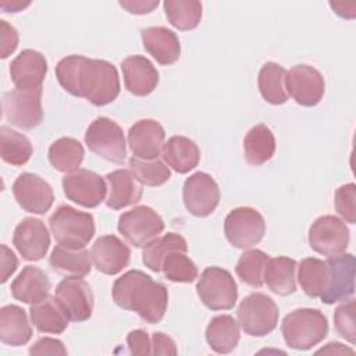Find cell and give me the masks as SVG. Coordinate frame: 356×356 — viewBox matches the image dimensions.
<instances>
[{
    "mask_svg": "<svg viewBox=\"0 0 356 356\" xmlns=\"http://www.w3.org/2000/svg\"><path fill=\"white\" fill-rule=\"evenodd\" d=\"M3 115L11 125L33 129L43 121L42 88L14 89L3 95Z\"/></svg>",
    "mask_w": 356,
    "mask_h": 356,
    "instance_id": "cell-8",
    "label": "cell"
},
{
    "mask_svg": "<svg viewBox=\"0 0 356 356\" xmlns=\"http://www.w3.org/2000/svg\"><path fill=\"white\" fill-rule=\"evenodd\" d=\"M18 46V32L7 21L0 19V57L7 58Z\"/></svg>",
    "mask_w": 356,
    "mask_h": 356,
    "instance_id": "cell-44",
    "label": "cell"
},
{
    "mask_svg": "<svg viewBox=\"0 0 356 356\" xmlns=\"http://www.w3.org/2000/svg\"><path fill=\"white\" fill-rule=\"evenodd\" d=\"M120 6L125 8L129 14L143 15L152 13L157 6V0H121Z\"/></svg>",
    "mask_w": 356,
    "mask_h": 356,
    "instance_id": "cell-48",
    "label": "cell"
},
{
    "mask_svg": "<svg viewBox=\"0 0 356 356\" xmlns=\"http://www.w3.org/2000/svg\"><path fill=\"white\" fill-rule=\"evenodd\" d=\"M335 210L343 221L356 222V185L353 182L339 186L335 192Z\"/></svg>",
    "mask_w": 356,
    "mask_h": 356,
    "instance_id": "cell-43",
    "label": "cell"
},
{
    "mask_svg": "<svg viewBox=\"0 0 356 356\" xmlns=\"http://www.w3.org/2000/svg\"><path fill=\"white\" fill-rule=\"evenodd\" d=\"M47 74L44 56L33 49L22 50L10 64V76L17 89H38Z\"/></svg>",
    "mask_w": 356,
    "mask_h": 356,
    "instance_id": "cell-21",
    "label": "cell"
},
{
    "mask_svg": "<svg viewBox=\"0 0 356 356\" xmlns=\"http://www.w3.org/2000/svg\"><path fill=\"white\" fill-rule=\"evenodd\" d=\"M125 89L134 96H147L159 85V71L145 56H129L121 61Z\"/></svg>",
    "mask_w": 356,
    "mask_h": 356,
    "instance_id": "cell-22",
    "label": "cell"
},
{
    "mask_svg": "<svg viewBox=\"0 0 356 356\" xmlns=\"http://www.w3.org/2000/svg\"><path fill=\"white\" fill-rule=\"evenodd\" d=\"M296 260L285 256L268 259L263 281L271 292L280 296L291 295L296 291Z\"/></svg>",
    "mask_w": 356,
    "mask_h": 356,
    "instance_id": "cell-29",
    "label": "cell"
},
{
    "mask_svg": "<svg viewBox=\"0 0 356 356\" xmlns=\"http://www.w3.org/2000/svg\"><path fill=\"white\" fill-rule=\"evenodd\" d=\"M182 199L191 214L207 217L220 203V189L211 175L197 171L185 179Z\"/></svg>",
    "mask_w": 356,
    "mask_h": 356,
    "instance_id": "cell-16",
    "label": "cell"
},
{
    "mask_svg": "<svg viewBox=\"0 0 356 356\" xmlns=\"http://www.w3.org/2000/svg\"><path fill=\"white\" fill-rule=\"evenodd\" d=\"M286 71L282 65L268 61L263 64L259 72V90L263 99L270 104H284L288 100L285 88Z\"/></svg>",
    "mask_w": 356,
    "mask_h": 356,
    "instance_id": "cell-34",
    "label": "cell"
},
{
    "mask_svg": "<svg viewBox=\"0 0 356 356\" xmlns=\"http://www.w3.org/2000/svg\"><path fill=\"white\" fill-rule=\"evenodd\" d=\"M13 195L17 203L28 213L44 214L54 202V193L49 182L33 172H22L13 184Z\"/></svg>",
    "mask_w": 356,
    "mask_h": 356,
    "instance_id": "cell-17",
    "label": "cell"
},
{
    "mask_svg": "<svg viewBox=\"0 0 356 356\" xmlns=\"http://www.w3.org/2000/svg\"><path fill=\"white\" fill-rule=\"evenodd\" d=\"M107 197L106 206L113 210L136 204L143 195L142 184L135 178L131 170H115L106 175Z\"/></svg>",
    "mask_w": 356,
    "mask_h": 356,
    "instance_id": "cell-23",
    "label": "cell"
},
{
    "mask_svg": "<svg viewBox=\"0 0 356 356\" xmlns=\"http://www.w3.org/2000/svg\"><path fill=\"white\" fill-rule=\"evenodd\" d=\"M177 346L171 337L164 332H154L152 337L153 355H177Z\"/></svg>",
    "mask_w": 356,
    "mask_h": 356,
    "instance_id": "cell-47",
    "label": "cell"
},
{
    "mask_svg": "<svg viewBox=\"0 0 356 356\" xmlns=\"http://www.w3.org/2000/svg\"><path fill=\"white\" fill-rule=\"evenodd\" d=\"M67 349L64 343L60 339L56 338H40L38 339L31 348H29V355H67Z\"/></svg>",
    "mask_w": 356,
    "mask_h": 356,
    "instance_id": "cell-46",
    "label": "cell"
},
{
    "mask_svg": "<svg viewBox=\"0 0 356 356\" xmlns=\"http://www.w3.org/2000/svg\"><path fill=\"white\" fill-rule=\"evenodd\" d=\"M165 131L163 125L150 118L136 121L128 131V145L132 157L140 160L157 159L163 150Z\"/></svg>",
    "mask_w": 356,
    "mask_h": 356,
    "instance_id": "cell-19",
    "label": "cell"
},
{
    "mask_svg": "<svg viewBox=\"0 0 356 356\" xmlns=\"http://www.w3.org/2000/svg\"><path fill=\"white\" fill-rule=\"evenodd\" d=\"M146 51L161 65H171L181 56V44L177 33L164 26H149L140 32Z\"/></svg>",
    "mask_w": 356,
    "mask_h": 356,
    "instance_id": "cell-24",
    "label": "cell"
},
{
    "mask_svg": "<svg viewBox=\"0 0 356 356\" xmlns=\"http://www.w3.org/2000/svg\"><path fill=\"white\" fill-rule=\"evenodd\" d=\"M172 250L188 252V243L182 235L177 232H167L163 236L154 238L153 241L143 246L142 261L149 270L160 273L163 259L167 253Z\"/></svg>",
    "mask_w": 356,
    "mask_h": 356,
    "instance_id": "cell-35",
    "label": "cell"
},
{
    "mask_svg": "<svg viewBox=\"0 0 356 356\" xmlns=\"http://www.w3.org/2000/svg\"><path fill=\"white\" fill-rule=\"evenodd\" d=\"M163 160L178 174H186L200 161L199 146L186 136H171L163 146Z\"/></svg>",
    "mask_w": 356,
    "mask_h": 356,
    "instance_id": "cell-27",
    "label": "cell"
},
{
    "mask_svg": "<svg viewBox=\"0 0 356 356\" xmlns=\"http://www.w3.org/2000/svg\"><path fill=\"white\" fill-rule=\"evenodd\" d=\"M239 338V324L229 314L213 317L206 328V341L216 353L232 352L236 348Z\"/></svg>",
    "mask_w": 356,
    "mask_h": 356,
    "instance_id": "cell-31",
    "label": "cell"
},
{
    "mask_svg": "<svg viewBox=\"0 0 356 356\" xmlns=\"http://www.w3.org/2000/svg\"><path fill=\"white\" fill-rule=\"evenodd\" d=\"M95 267L107 275L121 273L129 263L131 250L125 242L115 235H103L95 241L90 249Z\"/></svg>",
    "mask_w": 356,
    "mask_h": 356,
    "instance_id": "cell-20",
    "label": "cell"
},
{
    "mask_svg": "<svg viewBox=\"0 0 356 356\" xmlns=\"http://www.w3.org/2000/svg\"><path fill=\"white\" fill-rule=\"evenodd\" d=\"M281 332L289 348L307 350L327 337L328 321L318 309H296L284 317Z\"/></svg>",
    "mask_w": 356,
    "mask_h": 356,
    "instance_id": "cell-3",
    "label": "cell"
},
{
    "mask_svg": "<svg viewBox=\"0 0 356 356\" xmlns=\"http://www.w3.org/2000/svg\"><path fill=\"white\" fill-rule=\"evenodd\" d=\"M11 295L14 299L33 305L49 296L50 281L43 270L35 266H25L11 282Z\"/></svg>",
    "mask_w": 356,
    "mask_h": 356,
    "instance_id": "cell-25",
    "label": "cell"
},
{
    "mask_svg": "<svg viewBox=\"0 0 356 356\" xmlns=\"http://www.w3.org/2000/svg\"><path fill=\"white\" fill-rule=\"evenodd\" d=\"M31 3L29 1H19V0H1L0 1V7L4 13H18V11H22L24 8H26Z\"/></svg>",
    "mask_w": 356,
    "mask_h": 356,
    "instance_id": "cell-50",
    "label": "cell"
},
{
    "mask_svg": "<svg viewBox=\"0 0 356 356\" xmlns=\"http://www.w3.org/2000/svg\"><path fill=\"white\" fill-rule=\"evenodd\" d=\"M17 267L18 259L15 253L6 245H1V284H4L10 278V275L17 270Z\"/></svg>",
    "mask_w": 356,
    "mask_h": 356,
    "instance_id": "cell-49",
    "label": "cell"
},
{
    "mask_svg": "<svg viewBox=\"0 0 356 356\" xmlns=\"http://www.w3.org/2000/svg\"><path fill=\"white\" fill-rule=\"evenodd\" d=\"M13 245L24 260L38 261L43 259L49 250L50 234L42 220L25 217L14 229Z\"/></svg>",
    "mask_w": 356,
    "mask_h": 356,
    "instance_id": "cell-18",
    "label": "cell"
},
{
    "mask_svg": "<svg viewBox=\"0 0 356 356\" xmlns=\"http://www.w3.org/2000/svg\"><path fill=\"white\" fill-rule=\"evenodd\" d=\"M200 300L210 310H229L238 299V286L228 270L207 267L196 284Z\"/></svg>",
    "mask_w": 356,
    "mask_h": 356,
    "instance_id": "cell-6",
    "label": "cell"
},
{
    "mask_svg": "<svg viewBox=\"0 0 356 356\" xmlns=\"http://www.w3.org/2000/svg\"><path fill=\"white\" fill-rule=\"evenodd\" d=\"M56 76L63 89L95 106H106L120 95L118 71L106 60L71 54L57 63Z\"/></svg>",
    "mask_w": 356,
    "mask_h": 356,
    "instance_id": "cell-1",
    "label": "cell"
},
{
    "mask_svg": "<svg viewBox=\"0 0 356 356\" xmlns=\"http://www.w3.org/2000/svg\"><path fill=\"white\" fill-rule=\"evenodd\" d=\"M264 232V217L253 207H236L224 220L225 238L238 249L253 248L263 239Z\"/></svg>",
    "mask_w": 356,
    "mask_h": 356,
    "instance_id": "cell-9",
    "label": "cell"
},
{
    "mask_svg": "<svg viewBox=\"0 0 356 356\" xmlns=\"http://www.w3.org/2000/svg\"><path fill=\"white\" fill-rule=\"evenodd\" d=\"M85 143L99 157L121 164L127 156L122 128L107 117H97L85 132Z\"/></svg>",
    "mask_w": 356,
    "mask_h": 356,
    "instance_id": "cell-7",
    "label": "cell"
},
{
    "mask_svg": "<svg viewBox=\"0 0 356 356\" xmlns=\"http://www.w3.org/2000/svg\"><path fill=\"white\" fill-rule=\"evenodd\" d=\"M286 93L300 106L313 107L324 96L325 82L318 70L307 64L293 65L285 75Z\"/></svg>",
    "mask_w": 356,
    "mask_h": 356,
    "instance_id": "cell-14",
    "label": "cell"
},
{
    "mask_svg": "<svg viewBox=\"0 0 356 356\" xmlns=\"http://www.w3.org/2000/svg\"><path fill=\"white\" fill-rule=\"evenodd\" d=\"M349 239V228L343 220L335 216L318 217L312 224L307 236L310 248L327 257L345 253Z\"/></svg>",
    "mask_w": 356,
    "mask_h": 356,
    "instance_id": "cell-11",
    "label": "cell"
},
{
    "mask_svg": "<svg viewBox=\"0 0 356 356\" xmlns=\"http://www.w3.org/2000/svg\"><path fill=\"white\" fill-rule=\"evenodd\" d=\"M49 264L65 278H83L92 270V257L85 248L67 249L58 245L51 250Z\"/></svg>",
    "mask_w": 356,
    "mask_h": 356,
    "instance_id": "cell-28",
    "label": "cell"
},
{
    "mask_svg": "<svg viewBox=\"0 0 356 356\" xmlns=\"http://www.w3.org/2000/svg\"><path fill=\"white\" fill-rule=\"evenodd\" d=\"M163 7L168 22L179 31L195 29L202 19V3L196 0H165Z\"/></svg>",
    "mask_w": 356,
    "mask_h": 356,
    "instance_id": "cell-37",
    "label": "cell"
},
{
    "mask_svg": "<svg viewBox=\"0 0 356 356\" xmlns=\"http://www.w3.org/2000/svg\"><path fill=\"white\" fill-rule=\"evenodd\" d=\"M127 343L132 355H152V341L145 330H134L127 335Z\"/></svg>",
    "mask_w": 356,
    "mask_h": 356,
    "instance_id": "cell-45",
    "label": "cell"
},
{
    "mask_svg": "<svg viewBox=\"0 0 356 356\" xmlns=\"http://www.w3.org/2000/svg\"><path fill=\"white\" fill-rule=\"evenodd\" d=\"M334 324L337 332L345 338L348 342H356V328H355V300L348 299L339 305L334 313Z\"/></svg>",
    "mask_w": 356,
    "mask_h": 356,
    "instance_id": "cell-42",
    "label": "cell"
},
{
    "mask_svg": "<svg viewBox=\"0 0 356 356\" xmlns=\"http://www.w3.org/2000/svg\"><path fill=\"white\" fill-rule=\"evenodd\" d=\"M117 228L128 243L142 248L163 232L164 221L152 207L136 206L120 216Z\"/></svg>",
    "mask_w": 356,
    "mask_h": 356,
    "instance_id": "cell-10",
    "label": "cell"
},
{
    "mask_svg": "<svg viewBox=\"0 0 356 356\" xmlns=\"http://www.w3.org/2000/svg\"><path fill=\"white\" fill-rule=\"evenodd\" d=\"M317 353H350V355H353V349L346 348L339 342H330V343H327L325 348H321L320 350H317Z\"/></svg>",
    "mask_w": 356,
    "mask_h": 356,
    "instance_id": "cell-51",
    "label": "cell"
},
{
    "mask_svg": "<svg viewBox=\"0 0 356 356\" xmlns=\"http://www.w3.org/2000/svg\"><path fill=\"white\" fill-rule=\"evenodd\" d=\"M54 298L71 321L89 320L95 298L90 285L82 278H64L54 291Z\"/></svg>",
    "mask_w": 356,
    "mask_h": 356,
    "instance_id": "cell-15",
    "label": "cell"
},
{
    "mask_svg": "<svg viewBox=\"0 0 356 356\" xmlns=\"http://www.w3.org/2000/svg\"><path fill=\"white\" fill-rule=\"evenodd\" d=\"M270 256L259 249H248L238 259L235 273L249 286L260 288L264 281V268L267 266Z\"/></svg>",
    "mask_w": 356,
    "mask_h": 356,
    "instance_id": "cell-39",
    "label": "cell"
},
{
    "mask_svg": "<svg viewBox=\"0 0 356 356\" xmlns=\"http://www.w3.org/2000/svg\"><path fill=\"white\" fill-rule=\"evenodd\" d=\"M63 189L68 200L93 209L106 200L107 182L106 178L93 171L78 168L63 178Z\"/></svg>",
    "mask_w": 356,
    "mask_h": 356,
    "instance_id": "cell-12",
    "label": "cell"
},
{
    "mask_svg": "<svg viewBox=\"0 0 356 356\" xmlns=\"http://www.w3.org/2000/svg\"><path fill=\"white\" fill-rule=\"evenodd\" d=\"M327 284L321 293V300L325 305L348 300L355 292V257L350 253H342L328 257Z\"/></svg>",
    "mask_w": 356,
    "mask_h": 356,
    "instance_id": "cell-13",
    "label": "cell"
},
{
    "mask_svg": "<svg viewBox=\"0 0 356 356\" xmlns=\"http://www.w3.org/2000/svg\"><path fill=\"white\" fill-rule=\"evenodd\" d=\"M32 338V327L25 310L17 305L0 309V339L10 346H22Z\"/></svg>",
    "mask_w": 356,
    "mask_h": 356,
    "instance_id": "cell-26",
    "label": "cell"
},
{
    "mask_svg": "<svg viewBox=\"0 0 356 356\" xmlns=\"http://www.w3.org/2000/svg\"><path fill=\"white\" fill-rule=\"evenodd\" d=\"M128 165L135 178L146 186H160L171 178V171L168 165L159 157L153 160H140L136 157H131Z\"/></svg>",
    "mask_w": 356,
    "mask_h": 356,
    "instance_id": "cell-40",
    "label": "cell"
},
{
    "mask_svg": "<svg viewBox=\"0 0 356 356\" xmlns=\"http://www.w3.org/2000/svg\"><path fill=\"white\" fill-rule=\"evenodd\" d=\"M32 143L21 132L6 125L0 128V156L4 163L19 167L32 156Z\"/></svg>",
    "mask_w": 356,
    "mask_h": 356,
    "instance_id": "cell-36",
    "label": "cell"
},
{
    "mask_svg": "<svg viewBox=\"0 0 356 356\" xmlns=\"http://www.w3.org/2000/svg\"><path fill=\"white\" fill-rule=\"evenodd\" d=\"M47 156L54 170L70 174L76 171L82 164L85 150L79 140L64 136L50 145Z\"/></svg>",
    "mask_w": 356,
    "mask_h": 356,
    "instance_id": "cell-33",
    "label": "cell"
},
{
    "mask_svg": "<svg viewBox=\"0 0 356 356\" xmlns=\"http://www.w3.org/2000/svg\"><path fill=\"white\" fill-rule=\"evenodd\" d=\"M298 268V281L309 298H320L327 284V264L317 257L303 259Z\"/></svg>",
    "mask_w": 356,
    "mask_h": 356,
    "instance_id": "cell-38",
    "label": "cell"
},
{
    "mask_svg": "<svg viewBox=\"0 0 356 356\" xmlns=\"http://www.w3.org/2000/svg\"><path fill=\"white\" fill-rule=\"evenodd\" d=\"M238 324L250 337H264L275 330L278 324V306L275 302L260 292H253L239 303Z\"/></svg>",
    "mask_w": 356,
    "mask_h": 356,
    "instance_id": "cell-5",
    "label": "cell"
},
{
    "mask_svg": "<svg viewBox=\"0 0 356 356\" xmlns=\"http://www.w3.org/2000/svg\"><path fill=\"white\" fill-rule=\"evenodd\" d=\"M245 159L250 165L259 167L267 163L275 153V138L264 124L252 127L243 139Z\"/></svg>",
    "mask_w": 356,
    "mask_h": 356,
    "instance_id": "cell-32",
    "label": "cell"
},
{
    "mask_svg": "<svg viewBox=\"0 0 356 356\" xmlns=\"http://www.w3.org/2000/svg\"><path fill=\"white\" fill-rule=\"evenodd\" d=\"M56 242L67 249H82L95 235V220L90 213L63 204L49 218Z\"/></svg>",
    "mask_w": 356,
    "mask_h": 356,
    "instance_id": "cell-4",
    "label": "cell"
},
{
    "mask_svg": "<svg viewBox=\"0 0 356 356\" xmlns=\"http://www.w3.org/2000/svg\"><path fill=\"white\" fill-rule=\"evenodd\" d=\"M29 316L36 330L44 334H63L70 321L54 296L31 305Z\"/></svg>",
    "mask_w": 356,
    "mask_h": 356,
    "instance_id": "cell-30",
    "label": "cell"
},
{
    "mask_svg": "<svg viewBox=\"0 0 356 356\" xmlns=\"http://www.w3.org/2000/svg\"><path fill=\"white\" fill-rule=\"evenodd\" d=\"M160 271L171 282H193L199 275L196 264L186 256V252L181 250L167 253L161 261Z\"/></svg>",
    "mask_w": 356,
    "mask_h": 356,
    "instance_id": "cell-41",
    "label": "cell"
},
{
    "mask_svg": "<svg viewBox=\"0 0 356 356\" xmlns=\"http://www.w3.org/2000/svg\"><path fill=\"white\" fill-rule=\"evenodd\" d=\"M113 299L121 309L135 312L149 324H157L167 312L168 292L143 271L129 270L114 281Z\"/></svg>",
    "mask_w": 356,
    "mask_h": 356,
    "instance_id": "cell-2",
    "label": "cell"
}]
</instances>
